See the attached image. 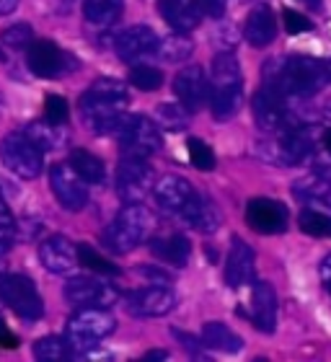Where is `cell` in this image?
<instances>
[{
    "instance_id": "1",
    "label": "cell",
    "mask_w": 331,
    "mask_h": 362,
    "mask_svg": "<svg viewBox=\"0 0 331 362\" xmlns=\"http://www.w3.org/2000/svg\"><path fill=\"white\" fill-rule=\"evenodd\" d=\"M127 104V88L120 81L101 78L81 96V117L93 135H120Z\"/></svg>"
},
{
    "instance_id": "2",
    "label": "cell",
    "mask_w": 331,
    "mask_h": 362,
    "mask_svg": "<svg viewBox=\"0 0 331 362\" xmlns=\"http://www.w3.org/2000/svg\"><path fill=\"white\" fill-rule=\"evenodd\" d=\"M329 81L326 62L313 57H274L264 65V86L290 96H313Z\"/></svg>"
},
{
    "instance_id": "3",
    "label": "cell",
    "mask_w": 331,
    "mask_h": 362,
    "mask_svg": "<svg viewBox=\"0 0 331 362\" xmlns=\"http://www.w3.org/2000/svg\"><path fill=\"white\" fill-rule=\"evenodd\" d=\"M243 101L241 62L233 52H218L210 68V109L218 122L233 119Z\"/></svg>"
},
{
    "instance_id": "4",
    "label": "cell",
    "mask_w": 331,
    "mask_h": 362,
    "mask_svg": "<svg viewBox=\"0 0 331 362\" xmlns=\"http://www.w3.org/2000/svg\"><path fill=\"white\" fill-rule=\"evenodd\" d=\"M153 228H156V218L143 202H124L117 218L101 233V241L112 254H129L151 238Z\"/></svg>"
},
{
    "instance_id": "5",
    "label": "cell",
    "mask_w": 331,
    "mask_h": 362,
    "mask_svg": "<svg viewBox=\"0 0 331 362\" xmlns=\"http://www.w3.org/2000/svg\"><path fill=\"white\" fill-rule=\"evenodd\" d=\"M0 160L18 179H37L45 168V151L26 132H11L0 140Z\"/></svg>"
},
{
    "instance_id": "6",
    "label": "cell",
    "mask_w": 331,
    "mask_h": 362,
    "mask_svg": "<svg viewBox=\"0 0 331 362\" xmlns=\"http://www.w3.org/2000/svg\"><path fill=\"white\" fill-rule=\"evenodd\" d=\"M117 329V318L109 313L106 308H93V305H86V308H78L68 321V339L73 347L86 349L98 344L101 339H106L109 334H114Z\"/></svg>"
},
{
    "instance_id": "7",
    "label": "cell",
    "mask_w": 331,
    "mask_h": 362,
    "mask_svg": "<svg viewBox=\"0 0 331 362\" xmlns=\"http://www.w3.org/2000/svg\"><path fill=\"white\" fill-rule=\"evenodd\" d=\"M0 300L23 321L45 316V300L26 274H0Z\"/></svg>"
},
{
    "instance_id": "8",
    "label": "cell",
    "mask_w": 331,
    "mask_h": 362,
    "mask_svg": "<svg viewBox=\"0 0 331 362\" xmlns=\"http://www.w3.org/2000/svg\"><path fill=\"white\" fill-rule=\"evenodd\" d=\"M120 145L122 153L127 156H153L163 145V129L158 122L148 119L143 114H127L120 129Z\"/></svg>"
},
{
    "instance_id": "9",
    "label": "cell",
    "mask_w": 331,
    "mask_h": 362,
    "mask_svg": "<svg viewBox=\"0 0 331 362\" xmlns=\"http://www.w3.org/2000/svg\"><path fill=\"white\" fill-rule=\"evenodd\" d=\"M26 62H29V70L34 76L47 78V81H57V78L70 76L78 65L73 60V54L65 52L62 47H57L50 39H34L31 47L26 49Z\"/></svg>"
},
{
    "instance_id": "10",
    "label": "cell",
    "mask_w": 331,
    "mask_h": 362,
    "mask_svg": "<svg viewBox=\"0 0 331 362\" xmlns=\"http://www.w3.org/2000/svg\"><path fill=\"white\" fill-rule=\"evenodd\" d=\"M156 187V171L143 156H127L117 166V192L124 202H140Z\"/></svg>"
},
{
    "instance_id": "11",
    "label": "cell",
    "mask_w": 331,
    "mask_h": 362,
    "mask_svg": "<svg viewBox=\"0 0 331 362\" xmlns=\"http://www.w3.org/2000/svg\"><path fill=\"white\" fill-rule=\"evenodd\" d=\"M251 109H254V119L256 124L264 129V132H272V135H282L290 127V106H287V96L279 93V90L269 88V86H262V88L254 93V101H251Z\"/></svg>"
},
{
    "instance_id": "12",
    "label": "cell",
    "mask_w": 331,
    "mask_h": 362,
    "mask_svg": "<svg viewBox=\"0 0 331 362\" xmlns=\"http://www.w3.org/2000/svg\"><path fill=\"white\" fill-rule=\"evenodd\" d=\"M65 298L78 308L93 305V308H109L120 300L122 295L114 285H109L106 279L96 277H73L65 282Z\"/></svg>"
},
{
    "instance_id": "13",
    "label": "cell",
    "mask_w": 331,
    "mask_h": 362,
    "mask_svg": "<svg viewBox=\"0 0 331 362\" xmlns=\"http://www.w3.org/2000/svg\"><path fill=\"white\" fill-rule=\"evenodd\" d=\"M50 187L54 192V199L60 207L70 212H78L88 204V192H86V181L78 176V171L70 163H54L50 168Z\"/></svg>"
},
{
    "instance_id": "14",
    "label": "cell",
    "mask_w": 331,
    "mask_h": 362,
    "mask_svg": "<svg viewBox=\"0 0 331 362\" xmlns=\"http://www.w3.org/2000/svg\"><path fill=\"white\" fill-rule=\"evenodd\" d=\"M124 305L137 318H158L176 308V293L168 285L140 287L124 298Z\"/></svg>"
},
{
    "instance_id": "15",
    "label": "cell",
    "mask_w": 331,
    "mask_h": 362,
    "mask_svg": "<svg viewBox=\"0 0 331 362\" xmlns=\"http://www.w3.org/2000/svg\"><path fill=\"white\" fill-rule=\"evenodd\" d=\"M246 223L256 233H282L287 228V207L277 199L256 197L246 204Z\"/></svg>"
},
{
    "instance_id": "16",
    "label": "cell",
    "mask_w": 331,
    "mask_h": 362,
    "mask_svg": "<svg viewBox=\"0 0 331 362\" xmlns=\"http://www.w3.org/2000/svg\"><path fill=\"white\" fill-rule=\"evenodd\" d=\"M158 45H161L158 34L151 26L137 23V26H129V29L122 31L120 37H117V42H114V49L120 54V60L135 62L158 52Z\"/></svg>"
},
{
    "instance_id": "17",
    "label": "cell",
    "mask_w": 331,
    "mask_h": 362,
    "mask_svg": "<svg viewBox=\"0 0 331 362\" xmlns=\"http://www.w3.org/2000/svg\"><path fill=\"white\" fill-rule=\"evenodd\" d=\"M199 194L187 179L181 176H161L153 187V197H156V204H158L163 212H171V215H179L187 210L192 199Z\"/></svg>"
},
{
    "instance_id": "18",
    "label": "cell",
    "mask_w": 331,
    "mask_h": 362,
    "mask_svg": "<svg viewBox=\"0 0 331 362\" xmlns=\"http://www.w3.org/2000/svg\"><path fill=\"white\" fill-rule=\"evenodd\" d=\"M173 93L179 96V101L189 112H199L204 101H210V78L204 76V70L199 65L184 68L173 78Z\"/></svg>"
},
{
    "instance_id": "19",
    "label": "cell",
    "mask_w": 331,
    "mask_h": 362,
    "mask_svg": "<svg viewBox=\"0 0 331 362\" xmlns=\"http://www.w3.org/2000/svg\"><path fill=\"white\" fill-rule=\"evenodd\" d=\"M78 249L65 235H52L39 246V264L52 274H68L78 264Z\"/></svg>"
},
{
    "instance_id": "20",
    "label": "cell",
    "mask_w": 331,
    "mask_h": 362,
    "mask_svg": "<svg viewBox=\"0 0 331 362\" xmlns=\"http://www.w3.org/2000/svg\"><path fill=\"white\" fill-rule=\"evenodd\" d=\"M254 267H256V254L246 241H241L236 235L231 241V251H228L226 262V282L228 287H246L254 279Z\"/></svg>"
},
{
    "instance_id": "21",
    "label": "cell",
    "mask_w": 331,
    "mask_h": 362,
    "mask_svg": "<svg viewBox=\"0 0 331 362\" xmlns=\"http://www.w3.org/2000/svg\"><path fill=\"white\" fill-rule=\"evenodd\" d=\"M251 324L264 334H272L277 326V293L269 282H254L251 290Z\"/></svg>"
},
{
    "instance_id": "22",
    "label": "cell",
    "mask_w": 331,
    "mask_h": 362,
    "mask_svg": "<svg viewBox=\"0 0 331 362\" xmlns=\"http://www.w3.org/2000/svg\"><path fill=\"white\" fill-rule=\"evenodd\" d=\"M158 11L163 16V21L179 34L194 31L202 21L199 0H158Z\"/></svg>"
},
{
    "instance_id": "23",
    "label": "cell",
    "mask_w": 331,
    "mask_h": 362,
    "mask_svg": "<svg viewBox=\"0 0 331 362\" xmlns=\"http://www.w3.org/2000/svg\"><path fill=\"white\" fill-rule=\"evenodd\" d=\"M243 37L251 47H267L277 37V16L269 6H256L246 18Z\"/></svg>"
},
{
    "instance_id": "24",
    "label": "cell",
    "mask_w": 331,
    "mask_h": 362,
    "mask_svg": "<svg viewBox=\"0 0 331 362\" xmlns=\"http://www.w3.org/2000/svg\"><path fill=\"white\" fill-rule=\"evenodd\" d=\"M181 220L194 228V230H199V233H215L220 228V210L207 197L197 194L187 210L181 212Z\"/></svg>"
},
{
    "instance_id": "25",
    "label": "cell",
    "mask_w": 331,
    "mask_h": 362,
    "mask_svg": "<svg viewBox=\"0 0 331 362\" xmlns=\"http://www.w3.org/2000/svg\"><path fill=\"white\" fill-rule=\"evenodd\" d=\"M151 251H153V257L166 262V264L187 267L189 257H192V243H189L187 235L173 233V235H163V238L151 241Z\"/></svg>"
},
{
    "instance_id": "26",
    "label": "cell",
    "mask_w": 331,
    "mask_h": 362,
    "mask_svg": "<svg viewBox=\"0 0 331 362\" xmlns=\"http://www.w3.org/2000/svg\"><path fill=\"white\" fill-rule=\"evenodd\" d=\"M293 192L298 194L301 202H306V207L313 210L331 212V181H326L324 176H308V179L298 181L293 187Z\"/></svg>"
},
{
    "instance_id": "27",
    "label": "cell",
    "mask_w": 331,
    "mask_h": 362,
    "mask_svg": "<svg viewBox=\"0 0 331 362\" xmlns=\"http://www.w3.org/2000/svg\"><path fill=\"white\" fill-rule=\"evenodd\" d=\"M202 344L204 347L215 349V352H241L243 349V339L233 329H228L226 324H218V321H210V324L202 326Z\"/></svg>"
},
{
    "instance_id": "28",
    "label": "cell",
    "mask_w": 331,
    "mask_h": 362,
    "mask_svg": "<svg viewBox=\"0 0 331 362\" xmlns=\"http://www.w3.org/2000/svg\"><path fill=\"white\" fill-rule=\"evenodd\" d=\"M124 0H83V16L93 26H112L120 21Z\"/></svg>"
},
{
    "instance_id": "29",
    "label": "cell",
    "mask_w": 331,
    "mask_h": 362,
    "mask_svg": "<svg viewBox=\"0 0 331 362\" xmlns=\"http://www.w3.org/2000/svg\"><path fill=\"white\" fill-rule=\"evenodd\" d=\"M70 166L76 168L78 176H81L86 184H104L106 181V166L104 160L98 158V156H93L91 151H73V156H70Z\"/></svg>"
},
{
    "instance_id": "30",
    "label": "cell",
    "mask_w": 331,
    "mask_h": 362,
    "mask_svg": "<svg viewBox=\"0 0 331 362\" xmlns=\"http://www.w3.org/2000/svg\"><path fill=\"white\" fill-rule=\"evenodd\" d=\"M60 124H52V122H31L29 127H26V135L34 140V143L42 148L45 153L50 151H57L60 145H65V135H60Z\"/></svg>"
},
{
    "instance_id": "31",
    "label": "cell",
    "mask_w": 331,
    "mask_h": 362,
    "mask_svg": "<svg viewBox=\"0 0 331 362\" xmlns=\"http://www.w3.org/2000/svg\"><path fill=\"white\" fill-rule=\"evenodd\" d=\"M298 226L310 238H331V212L306 207L298 218Z\"/></svg>"
},
{
    "instance_id": "32",
    "label": "cell",
    "mask_w": 331,
    "mask_h": 362,
    "mask_svg": "<svg viewBox=\"0 0 331 362\" xmlns=\"http://www.w3.org/2000/svg\"><path fill=\"white\" fill-rule=\"evenodd\" d=\"M156 122L163 132H184L189 124V109L184 104H158L156 106Z\"/></svg>"
},
{
    "instance_id": "33",
    "label": "cell",
    "mask_w": 331,
    "mask_h": 362,
    "mask_svg": "<svg viewBox=\"0 0 331 362\" xmlns=\"http://www.w3.org/2000/svg\"><path fill=\"white\" fill-rule=\"evenodd\" d=\"M194 52V45H192V39H187V34H173V37H166L161 39L158 45V57L163 62H184L189 54Z\"/></svg>"
},
{
    "instance_id": "34",
    "label": "cell",
    "mask_w": 331,
    "mask_h": 362,
    "mask_svg": "<svg viewBox=\"0 0 331 362\" xmlns=\"http://www.w3.org/2000/svg\"><path fill=\"white\" fill-rule=\"evenodd\" d=\"M70 339H62V337H45V339L34 341V357L42 362H60L65 357H70Z\"/></svg>"
},
{
    "instance_id": "35",
    "label": "cell",
    "mask_w": 331,
    "mask_h": 362,
    "mask_svg": "<svg viewBox=\"0 0 331 362\" xmlns=\"http://www.w3.org/2000/svg\"><path fill=\"white\" fill-rule=\"evenodd\" d=\"M78 259H81L83 267H88V269L96 272V274H104V277H117V274H120V267L114 264V262H109V259H104L98 251H93L88 243L78 246Z\"/></svg>"
},
{
    "instance_id": "36",
    "label": "cell",
    "mask_w": 331,
    "mask_h": 362,
    "mask_svg": "<svg viewBox=\"0 0 331 362\" xmlns=\"http://www.w3.org/2000/svg\"><path fill=\"white\" fill-rule=\"evenodd\" d=\"M129 83L140 90H158L163 86V73L158 68H151V65H137L129 73Z\"/></svg>"
},
{
    "instance_id": "37",
    "label": "cell",
    "mask_w": 331,
    "mask_h": 362,
    "mask_svg": "<svg viewBox=\"0 0 331 362\" xmlns=\"http://www.w3.org/2000/svg\"><path fill=\"white\" fill-rule=\"evenodd\" d=\"M187 148H189V158H192V163L199 171H212L215 168V153H212V148L207 143L197 140V137H189Z\"/></svg>"
},
{
    "instance_id": "38",
    "label": "cell",
    "mask_w": 331,
    "mask_h": 362,
    "mask_svg": "<svg viewBox=\"0 0 331 362\" xmlns=\"http://www.w3.org/2000/svg\"><path fill=\"white\" fill-rule=\"evenodd\" d=\"M0 37H3V42L8 47H13V49H29L31 42H34V31H31L29 23H13Z\"/></svg>"
},
{
    "instance_id": "39",
    "label": "cell",
    "mask_w": 331,
    "mask_h": 362,
    "mask_svg": "<svg viewBox=\"0 0 331 362\" xmlns=\"http://www.w3.org/2000/svg\"><path fill=\"white\" fill-rule=\"evenodd\" d=\"M68 101L62 96H47L45 101V119L52 124H65L68 122Z\"/></svg>"
},
{
    "instance_id": "40",
    "label": "cell",
    "mask_w": 331,
    "mask_h": 362,
    "mask_svg": "<svg viewBox=\"0 0 331 362\" xmlns=\"http://www.w3.org/2000/svg\"><path fill=\"white\" fill-rule=\"evenodd\" d=\"M282 21H285V31L287 34H306V31H313V21H310L308 16H303L301 11H290L287 8L285 13H282Z\"/></svg>"
},
{
    "instance_id": "41",
    "label": "cell",
    "mask_w": 331,
    "mask_h": 362,
    "mask_svg": "<svg viewBox=\"0 0 331 362\" xmlns=\"http://www.w3.org/2000/svg\"><path fill=\"white\" fill-rule=\"evenodd\" d=\"M16 241V223L11 218V212H3L0 215V257H6L8 251L13 249Z\"/></svg>"
},
{
    "instance_id": "42",
    "label": "cell",
    "mask_w": 331,
    "mask_h": 362,
    "mask_svg": "<svg viewBox=\"0 0 331 362\" xmlns=\"http://www.w3.org/2000/svg\"><path fill=\"white\" fill-rule=\"evenodd\" d=\"M199 6H202V13H207L210 18H223L228 0H199Z\"/></svg>"
},
{
    "instance_id": "43",
    "label": "cell",
    "mask_w": 331,
    "mask_h": 362,
    "mask_svg": "<svg viewBox=\"0 0 331 362\" xmlns=\"http://www.w3.org/2000/svg\"><path fill=\"white\" fill-rule=\"evenodd\" d=\"M137 274L151 277L153 285H171V277H168L163 269H156V267H137Z\"/></svg>"
},
{
    "instance_id": "44",
    "label": "cell",
    "mask_w": 331,
    "mask_h": 362,
    "mask_svg": "<svg viewBox=\"0 0 331 362\" xmlns=\"http://www.w3.org/2000/svg\"><path fill=\"white\" fill-rule=\"evenodd\" d=\"M318 274H321V282H324V287L331 293V254L321 262V267H318Z\"/></svg>"
},
{
    "instance_id": "45",
    "label": "cell",
    "mask_w": 331,
    "mask_h": 362,
    "mask_svg": "<svg viewBox=\"0 0 331 362\" xmlns=\"http://www.w3.org/2000/svg\"><path fill=\"white\" fill-rule=\"evenodd\" d=\"M0 344H6V347H13V344H16L13 334L8 332L6 324H3V321H0Z\"/></svg>"
},
{
    "instance_id": "46",
    "label": "cell",
    "mask_w": 331,
    "mask_h": 362,
    "mask_svg": "<svg viewBox=\"0 0 331 362\" xmlns=\"http://www.w3.org/2000/svg\"><path fill=\"white\" fill-rule=\"evenodd\" d=\"M16 6H18V0H0V16H8L13 13Z\"/></svg>"
},
{
    "instance_id": "47",
    "label": "cell",
    "mask_w": 331,
    "mask_h": 362,
    "mask_svg": "<svg viewBox=\"0 0 331 362\" xmlns=\"http://www.w3.org/2000/svg\"><path fill=\"white\" fill-rule=\"evenodd\" d=\"M166 357H168V352H166V349H153V352H148V355H145V360H166Z\"/></svg>"
},
{
    "instance_id": "48",
    "label": "cell",
    "mask_w": 331,
    "mask_h": 362,
    "mask_svg": "<svg viewBox=\"0 0 331 362\" xmlns=\"http://www.w3.org/2000/svg\"><path fill=\"white\" fill-rule=\"evenodd\" d=\"M316 174H318V176H324L326 181H331V166H329V163H324V166H318V168H316Z\"/></svg>"
},
{
    "instance_id": "49",
    "label": "cell",
    "mask_w": 331,
    "mask_h": 362,
    "mask_svg": "<svg viewBox=\"0 0 331 362\" xmlns=\"http://www.w3.org/2000/svg\"><path fill=\"white\" fill-rule=\"evenodd\" d=\"M321 143H324V148H326V153H331V127L324 132V137H321Z\"/></svg>"
},
{
    "instance_id": "50",
    "label": "cell",
    "mask_w": 331,
    "mask_h": 362,
    "mask_svg": "<svg viewBox=\"0 0 331 362\" xmlns=\"http://www.w3.org/2000/svg\"><path fill=\"white\" fill-rule=\"evenodd\" d=\"M3 212H8V204H6V199H3V194H0V215Z\"/></svg>"
},
{
    "instance_id": "51",
    "label": "cell",
    "mask_w": 331,
    "mask_h": 362,
    "mask_svg": "<svg viewBox=\"0 0 331 362\" xmlns=\"http://www.w3.org/2000/svg\"><path fill=\"white\" fill-rule=\"evenodd\" d=\"M303 3H308V6H318L321 0H303Z\"/></svg>"
},
{
    "instance_id": "52",
    "label": "cell",
    "mask_w": 331,
    "mask_h": 362,
    "mask_svg": "<svg viewBox=\"0 0 331 362\" xmlns=\"http://www.w3.org/2000/svg\"><path fill=\"white\" fill-rule=\"evenodd\" d=\"M326 73H329V81H331V60L326 62Z\"/></svg>"
},
{
    "instance_id": "53",
    "label": "cell",
    "mask_w": 331,
    "mask_h": 362,
    "mask_svg": "<svg viewBox=\"0 0 331 362\" xmlns=\"http://www.w3.org/2000/svg\"><path fill=\"white\" fill-rule=\"evenodd\" d=\"M0 60H6V54H3V52H0Z\"/></svg>"
}]
</instances>
